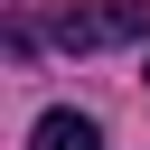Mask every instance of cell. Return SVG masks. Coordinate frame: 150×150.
Returning <instances> with one entry per match:
<instances>
[{
  "label": "cell",
  "instance_id": "obj_1",
  "mask_svg": "<svg viewBox=\"0 0 150 150\" xmlns=\"http://www.w3.org/2000/svg\"><path fill=\"white\" fill-rule=\"evenodd\" d=\"M122 38H150V0H103V9H56V47H122Z\"/></svg>",
  "mask_w": 150,
  "mask_h": 150
},
{
  "label": "cell",
  "instance_id": "obj_2",
  "mask_svg": "<svg viewBox=\"0 0 150 150\" xmlns=\"http://www.w3.org/2000/svg\"><path fill=\"white\" fill-rule=\"evenodd\" d=\"M28 150H103V131H94V112H38Z\"/></svg>",
  "mask_w": 150,
  "mask_h": 150
}]
</instances>
